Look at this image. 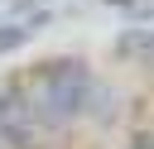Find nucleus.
<instances>
[{"mask_svg":"<svg viewBox=\"0 0 154 149\" xmlns=\"http://www.w3.org/2000/svg\"><path fill=\"white\" fill-rule=\"evenodd\" d=\"M91 87H96V82H91V72H87V62L63 58V62L43 67V77L34 82V91H24V101H29V115H34L38 125H67V120H77V115L87 111Z\"/></svg>","mask_w":154,"mask_h":149,"instance_id":"nucleus-1","label":"nucleus"},{"mask_svg":"<svg viewBox=\"0 0 154 149\" xmlns=\"http://www.w3.org/2000/svg\"><path fill=\"white\" fill-rule=\"evenodd\" d=\"M0 144H10V149H34L38 144V120L29 115V101H24L19 87L0 91Z\"/></svg>","mask_w":154,"mask_h":149,"instance_id":"nucleus-2","label":"nucleus"},{"mask_svg":"<svg viewBox=\"0 0 154 149\" xmlns=\"http://www.w3.org/2000/svg\"><path fill=\"white\" fill-rule=\"evenodd\" d=\"M24 43V29H14V24H0V53L5 48H19Z\"/></svg>","mask_w":154,"mask_h":149,"instance_id":"nucleus-3","label":"nucleus"},{"mask_svg":"<svg viewBox=\"0 0 154 149\" xmlns=\"http://www.w3.org/2000/svg\"><path fill=\"white\" fill-rule=\"evenodd\" d=\"M130 149H149V135H144V130H140V135H135V139H130Z\"/></svg>","mask_w":154,"mask_h":149,"instance_id":"nucleus-4","label":"nucleus"}]
</instances>
